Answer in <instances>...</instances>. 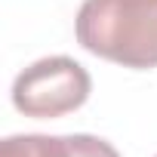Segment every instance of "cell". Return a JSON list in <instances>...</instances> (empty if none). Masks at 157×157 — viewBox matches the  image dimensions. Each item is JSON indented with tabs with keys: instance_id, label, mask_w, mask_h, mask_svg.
<instances>
[{
	"instance_id": "obj_2",
	"label": "cell",
	"mask_w": 157,
	"mask_h": 157,
	"mask_svg": "<svg viewBox=\"0 0 157 157\" xmlns=\"http://www.w3.org/2000/svg\"><path fill=\"white\" fill-rule=\"evenodd\" d=\"M90 71L68 56H49L25 68L13 83V105L25 117L52 120L77 111L90 99Z\"/></svg>"
},
{
	"instance_id": "obj_3",
	"label": "cell",
	"mask_w": 157,
	"mask_h": 157,
	"mask_svg": "<svg viewBox=\"0 0 157 157\" xmlns=\"http://www.w3.org/2000/svg\"><path fill=\"white\" fill-rule=\"evenodd\" d=\"M0 157H120L114 145L96 136H10Z\"/></svg>"
},
{
	"instance_id": "obj_1",
	"label": "cell",
	"mask_w": 157,
	"mask_h": 157,
	"mask_svg": "<svg viewBox=\"0 0 157 157\" xmlns=\"http://www.w3.org/2000/svg\"><path fill=\"white\" fill-rule=\"evenodd\" d=\"M86 52L123 68H157V0H83L74 22Z\"/></svg>"
}]
</instances>
